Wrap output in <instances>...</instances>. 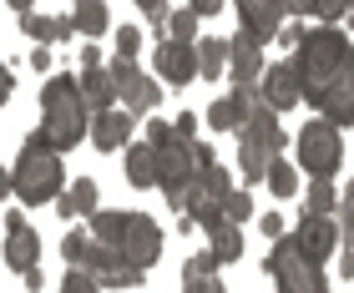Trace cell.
<instances>
[{
  "instance_id": "10",
  "label": "cell",
  "mask_w": 354,
  "mask_h": 293,
  "mask_svg": "<svg viewBox=\"0 0 354 293\" xmlns=\"http://www.w3.org/2000/svg\"><path fill=\"white\" fill-rule=\"evenodd\" d=\"M228 76H233V86H259L263 81V41L259 36H248V30L228 36Z\"/></svg>"
},
{
  "instance_id": "38",
  "label": "cell",
  "mask_w": 354,
  "mask_h": 293,
  "mask_svg": "<svg viewBox=\"0 0 354 293\" xmlns=\"http://www.w3.org/2000/svg\"><path fill=\"white\" fill-rule=\"evenodd\" d=\"M263 233H268V238H283V218L268 213V218H263Z\"/></svg>"
},
{
  "instance_id": "19",
  "label": "cell",
  "mask_w": 354,
  "mask_h": 293,
  "mask_svg": "<svg viewBox=\"0 0 354 293\" xmlns=\"http://www.w3.org/2000/svg\"><path fill=\"white\" fill-rule=\"evenodd\" d=\"M157 172H162V157H157L152 142H132L127 146V182L132 187H152Z\"/></svg>"
},
{
  "instance_id": "31",
  "label": "cell",
  "mask_w": 354,
  "mask_h": 293,
  "mask_svg": "<svg viewBox=\"0 0 354 293\" xmlns=\"http://www.w3.org/2000/svg\"><path fill=\"white\" fill-rule=\"evenodd\" d=\"M339 238L354 248V182L339 192Z\"/></svg>"
},
{
  "instance_id": "3",
  "label": "cell",
  "mask_w": 354,
  "mask_h": 293,
  "mask_svg": "<svg viewBox=\"0 0 354 293\" xmlns=\"http://www.w3.org/2000/svg\"><path fill=\"white\" fill-rule=\"evenodd\" d=\"M91 238L122 248L137 268H152L157 258H162V227L147 213H102V207H96L91 213Z\"/></svg>"
},
{
  "instance_id": "17",
  "label": "cell",
  "mask_w": 354,
  "mask_h": 293,
  "mask_svg": "<svg viewBox=\"0 0 354 293\" xmlns=\"http://www.w3.org/2000/svg\"><path fill=\"white\" fill-rule=\"evenodd\" d=\"M132 142V111H96L91 117V146L96 152H117V146Z\"/></svg>"
},
{
  "instance_id": "12",
  "label": "cell",
  "mask_w": 354,
  "mask_h": 293,
  "mask_svg": "<svg viewBox=\"0 0 354 293\" xmlns=\"http://www.w3.org/2000/svg\"><path fill=\"white\" fill-rule=\"evenodd\" d=\"M36 258H41V238L26 227L21 213H6V268L26 278V273L36 268Z\"/></svg>"
},
{
  "instance_id": "16",
  "label": "cell",
  "mask_w": 354,
  "mask_h": 293,
  "mask_svg": "<svg viewBox=\"0 0 354 293\" xmlns=\"http://www.w3.org/2000/svg\"><path fill=\"white\" fill-rule=\"evenodd\" d=\"M294 238H299V248L314 258V263H324V258L334 253V243H339V227H334L324 213H304V223L294 227Z\"/></svg>"
},
{
  "instance_id": "30",
  "label": "cell",
  "mask_w": 354,
  "mask_h": 293,
  "mask_svg": "<svg viewBox=\"0 0 354 293\" xmlns=\"http://www.w3.org/2000/svg\"><path fill=\"white\" fill-rule=\"evenodd\" d=\"M61 288H66V293H96L102 283H96V273H91L86 263H66V278H61Z\"/></svg>"
},
{
  "instance_id": "35",
  "label": "cell",
  "mask_w": 354,
  "mask_h": 293,
  "mask_svg": "<svg viewBox=\"0 0 354 293\" xmlns=\"http://www.w3.org/2000/svg\"><path fill=\"white\" fill-rule=\"evenodd\" d=\"M142 51V30L137 26H122L117 30V56H137Z\"/></svg>"
},
{
  "instance_id": "21",
  "label": "cell",
  "mask_w": 354,
  "mask_h": 293,
  "mask_svg": "<svg viewBox=\"0 0 354 293\" xmlns=\"http://www.w3.org/2000/svg\"><path fill=\"white\" fill-rule=\"evenodd\" d=\"M183 288L187 293H218L223 283H218V258H213V248L207 253H192L187 263H183Z\"/></svg>"
},
{
  "instance_id": "7",
  "label": "cell",
  "mask_w": 354,
  "mask_h": 293,
  "mask_svg": "<svg viewBox=\"0 0 354 293\" xmlns=\"http://www.w3.org/2000/svg\"><path fill=\"white\" fill-rule=\"evenodd\" d=\"M339 162H344V142H339V126L329 117H319L299 132V167L309 177H334Z\"/></svg>"
},
{
  "instance_id": "29",
  "label": "cell",
  "mask_w": 354,
  "mask_h": 293,
  "mask_svg": "<svg viewBox=\"0 0 354 293\" xmlns=\"http://www.w3.org/2000/svg\"><path fill=\"white\" fill-rule=\"evenodd\" d=\"M329 207H339V192L329 187V177H314V182H309V202H304V213H329Z\"/></svg>"
},
{
  "instance_id": "23",
  "label": "cell",
  "mask_w": 354,
  "mask_h": 293,
  "mask_svg": "<svg viewBox=\"0 0 354 293\" xmlns=\"http://www.w3.org/2000/svg\"><path fill=\"white\" fill-rule=\"evenodd\" d=\"M228 71V36H198V76L218 81Z\"/></svg>"
},
{
  "instance_id": "42",
  "label": "cell",
  "mask_w": 354,
  "mask_h": 293,
  "mask_svg": "<svg viewBox=\"0 0 354 293\" xmlns=\"http://www.w3.org/2000/svg\"><path fill=\"white\" fill-rule=\"evenodd\" d=\"M344 278H349V283H354V248H349V253H344Z\"/></svg>"
},
{
  "instance_id": "39",
  "label": "cell",
  "mask_w": 354,
  "mask_h": 293,
  "mask_svg": "<svg viewBox=\"0 0 354 293\" xmlns=\"http://www.w3.org/2000/svg\"><path fill=\"white\" fill-rule=\"evenodd\" d=\"M30 66L46 71V66H51V51H46V46H36V51H30Z\"/></svg>"
},
{
  "instance_id": "18",
  "label": "cell",
  "mask_w": 354,
  "mask_h": 293,
  "mask_svg": "<svg viewBox=\"0 0 354 293\" xmlns=\"http://www.w3.org/2000/svg\"><path fill=\"white\" fill-rule=\"evenodd\" d=\"M82 96H86V106H91V117L96 111H111V96H117V81H111V66H82Z\"/></svg>"
},
{
  "instance_id": "6",
  "label": "cell",
  "mask_w": 354,
  "mask_h": 293,
  "mask_svg": "<svg viewBox=\"0 0 354 293\" xmlns=\"http://www.w3.org/2000/svg\"><path fill=\"white\" fill-rule=\"evenodd\" d=\"M268 278L279 283L283 293H324V273H319V263L309 253L299 248V238L288 233V238H273V253H268Z\"/></svg>"
},
{
  "instance_id": "2",
  "label": "cell",
  "mask_w": 354,
  "mask_h": 293,
  "mask_svg": "<svg viewBox=\"0 0 354 293\" xmlns=\"http://www.w3.org/2000/svg\"><path fill=\"white\" fill-rule=\"evenodd\" d=\"M344 56H349V36H344L339 26H314V30H304L299 46H294V71H299L304 102L319 106V96H324L329 81L339 76Z\"/></svg>"
},
{
  "instance_id": "13",
  "label": "cell",
  "mask_w": 354,
  "mask_h": 293,
  "mask_svg": "<svg viewBox=\"0 0 354 293\" xmlns=\"http://www.w3.org/2000/svg\"><path fill=\"white\" fill-rule=\"evenodd\" d=\"M152 61H157V71H162V81H172V86H187L192 76H198V41H162L152 51Z\"/></svg>"
},
{
  "instance_id": "1",
  "label": "cell",
  "mask_w": 354,
  "mask_h": 293,
  "mask_svg": "<svg viewBox=\"0 0 354 293\" xmlns=\"http://www.w3.org/2000/svg\"><path fill=\"white\" fill-rule=\"evenodd\" d=\"M36 137L46 146H56V152H71L82 137H91V106H86V96H82V81H76L71 71L46 81Z\"/></svg>"
},
{
  "instance_id": "43",
  "label": "cell",
  "mask_w": 354,
  "mask_h": 293,
  "mask_svg": "<svg viewBox=\"0 0 354 293\" xmlns=\"http://www.w3.org/2000/svg\"><path fill=\"white\" fill-rule=\"evenodd\" d=\"M10 6H15V10H21V15H26V10H30V0H10Z\"/></svg>"
},
{
  "instance_id": "8",
  "label": "cell",
  "mask_w": 354,
  "mask_h": 293,
  "mask_svg": "<svg viewBox=\"0 0 354 293\" xmlns=\"http://www.w3.org/2000/svg\"><path fill=\"white\" fill-rule=\"evenodd\" d=\"M111 81H117V96H122V106L132 111V117H147V111H157V102H162V86H157L147 71H137L132 56L111 61Z\"/></svg>"
},
{
  "instance_id": "11",
  "label": "cell",
  "mask_w": 354,
  "mask_h": 293,
  "mask_svg": "<svg viewBox=\"0 0 354 293\" xmlns=\"http://www.w3.org/2000/svg\"><path fill=\"white\" fill-rule=\"evenodd\" d=\"M238 137L259 142L263 152H273V157L283 152V126H279V111H273V106L263 102V91H259V86H253V96H248V122H243V132H238Z\"/></svg>"
},
{
  "instance_id": "14",
  "label": "cell",
  "mask_w": 354,
  "mask_h": 293,
  "mask_svg": "<svg viewBox=\"0 0 354 293\" xmlns=\"http://www.w3.org/2000/svg\"><path fill=\"white\" fill-rule=\"evenodd\" d=\"M238 15H243V30L259 41H273L288 26V6L283 0H238Z\"/></svg>"
},
{
  "instance_id": "20",
  "label": "cell",
  "mask_w": 354,
  "mask_h": 293,
  "mask_svg": "<svg viewBox=\"0 0 354 293\" xmlns=\"http://www.w3.org/2000/svg\"><path fill=\"white\" fill-rule=\"evenodd\" d=\"M21 30L30 41H71V30H82V26H76V15H36V10H26Z\"/></svg>"
},
{
  "instance_id": "5",
  "label": "cell",
  "mask_w": 354,
  "mask_h": 293,
  "mask_svg": "<svg viewBox=\"0 0 354 293\" xmlns=\"http://www.w3.org/2000/svg\"><path fill=\"white\" fill-rule=\"evenodd\" d=\"M228 198H233V177H228V172H223L218 162H213V167H203V172L192 177L187 187H177L167 202H172L183 218H192L198 227H207V223H218V218H223Z\"/></svg>"
},
{
  "instance_id": "36",
  "label": "cell",
  "mask_w": 354,
  "mask_h": 293,
  "mask_svg": "<svg viewBox=\"0 0 354 293\" xmlns=\"http://www.w3.org/2000/svg\"><path fill=\"white\" fill-rule=\"evenodd\" d=\"M137 10H142V15H152V26H162V30H167V0H137Z\"/></svg>"
},
{
  "instance_id": "9",
  "label": "cell",
  "mask_w": 354,
  "mask_h": 293,
  "mask_svg": "<svg viewBox=\"0 0 354 293\" xmlns=\"http://www.w3.org/2000/svg\"><path fill=\"white\" fill-rule=\"evenodd\" d=\"M319 117H329L334 126H349L354 122V41H349V56H344L339 76H334L329 91L319 96Z\"/></svg>"
},
{
  "instance_id": "41",
  "label": "cell",
  "mask_w": 354,
  "mask_h": 293,
  "mask_svg": "<svg viewBox=\"0 0 354 293\" xmlns=\"http://www.w3.org/2000/svg\"><path fill=\"white\" fill-rule=\"evenodd\" d=\"M172 126H177V132H183V137H192V126H198V122H192V111H183V117H177Z\"/></svg>"
},
{
  "instance_id": "33",
  "label": "cell",
  "mask_w": 354,
  "mask_h": 293,
  "mask_svg": "<svg viewBox=\"0 0 354 293\" xmlns=\"http://www.w3.org/2000/svg\"><path fill=\"white\" fill-rule=\"evenodd\" d=\"M91 248V233H66V243H61V253H66V263H82Z\"/></svg>"
},
{
  "instance_id": "34",
  "label": "cell",
  "mask_w": 354,
  "mask_h": 293,
  "mask_svg": "<svg viewBox=\"0 0 354 293\" xmlns=\"http://www.w3.org/2000/svg\"><path fill=\"white\" fill-rule=\"evenodd\" d=\"M223 218H233V223H248L253 218V202H248V192H233L228 207H223Z\"/></svg>"
},
{
  "instance_id": "28",
  "label": "cell",
  "mask_w": 354,
  "mask_h": 293,
  "mask_svg": "<svg viewBox=\"0 0 354 293\" xmlns=\"http://www.w3.org/2000/svg\"><path fill=\"white\" fill-rule=\"evenodd\" d=\"M198 21H203V15L192 10V6L172 10V15H167V36H172V41H198Z\"/></svg>"
},
{
  "instance_id": "27",
  "label": "cell",
  "mask_w": 354,
  "mask_h": 293,
  "mask_svg": "<svg viewBox=\"0 0 354 293\" xmlns=\"http://www.w3.org/2000/svg\"><path fill=\"white\" fill-rule=\"evenodd\" d=\"M263 182L273 187V198H294V192H299V172H294V162H279V157H273Z\"/></svg>"
},
{
  "instance_id": "4",
  "label": "cell",
  "mask_w": 354,
  "mask_h": 293,
  "mask_svg": "<svg viewBox=\"0 0 354 293\" xmlns=\"http://www.w3.org/2000/svg\"><path fill=\"white\" fill-rule=\"evenodd\" d=\"M61 182H66V167H61V152L56 146H46L36 132L26 137V146H21V157H15V172H10V192L21 202H51L56 192H61Z\"/></svg>"
},
{
  "instance_id": "22",
  "label": "cell",
  "mask_w": 354,
  "mask_h": 293,
  "mask_svg": "<svg viewBox=\"0 0 354 293\" xmlns=\"http://www.w3.org/2000/svg\"><path fill=\"white\" fill-rule=\"evenodd\" d=\"M207 243H213V258H218V263H238V258H243V233H238L233 218L207 223Z\"/></svg>"
},
{
  "instance_id": "24",
  "label": "cell",
  "mask_w": 354,
  "mask_h": 293,
  "mask_svg": "<svg viewBox=\"0 0 354 293\" xmlns=\"http://www.w3.org/2000/svg\"><path fill=\"white\" fill-rule=\"evenodd\" d=\"M56 213L66 218V223H71V218H91V213H96V182H91V177H76L71 192L56 202Z\"/></svg>"
},
{
  "instance_id": "15",
  "label": "cell",
  "mask_w": 354,
  "mask_h": 293,
  "mask_svg": "<svg viewBox=\"0 0 354 293\" xmlns=\"http://www.w3.org/2000/svg\"><path fill=\"white\" fill-rule=\"evenodd\" d=\"M263 102L273 111H288V106H299L304 102V86H299V71H294V61H279L273 71H263Z\"/></svg>"
},
{
  "instance_id": "25",
  "label": "cell",
  "mask_w": 354,
  "mask_h": 293,
  "mask_svg": "<svg viewBox=\"0 0 354 293\" xmlns=\"http://www.w3.org/2000/svg\"><path fill=\"white\" fill-rule=\"evenodd\" d=\"M71 15L82 26V36H106V26H111L106 0H71Z\"/></svg>"
},
{
  "instance_id": "26",
  "label": "cell",
  "mask_w": 354,
  "mask_h": 293,
  "mask_svg": "<svg viewBox=\"0 0 354 293\" xmlns=\"http://www.w3.org/2000/svg\"><path fill=\"white\" fill-rule=\"evenodd\" d=\"M268 162H273V152H263V146L259 142H238V172H243L248 177V182H263V177H268Z\"/></svg>"
},
{
  "instance_id": "32",
  "label": "cell",
  "mask_w": 354,
  "mask_h": 293,
  "mask_svg": "<svg viewBox=\"0 0 354 293\" xmlns=\"http://www.w3.org/2000/svg\"><path fill=\"white\" fill-rule=\"evenodd\" d=\"M349 10H354V0H314V15H319L324 26H339Z\"/></svg>"
},
{
  "instance_id": "40",
  "label": "cell",
  "mask_w": 354,
  "mask_h": 293,
  "mask_svg": "<svg viewBox=\"0 0 354 293\" xmlns=\"http://www.w3.org/2000/svg\"><path fill=\"white\" fill-rule=\"evenodd\" d=\"M288 15H314V0H283Z\"/></svg>"
},
{
  "instance_id": "37",
  "label": "cell",
  "mask_w": 354,
  "mask_h": 293,
  "mask_svg": "<svg viewBox=\"0 0 354 293\" xmlns=\"http://www.w3.org/2000/svg\"><path fill=\"white\" fill-rule=\"evenodd\" d=\"M187 6L198 10V15H218V10H223V0H187Z\"/></svg>"
}]
</instances>
